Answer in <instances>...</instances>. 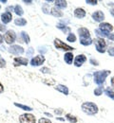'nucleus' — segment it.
<instances>
[{"instance_id": "f257e3e1", "label": "nucleus", "mask_w": 114, "mask_h": 123, "mask_svg": "<svg viewBox=\"0 0 114 123\" xmlns=\"http://www.w3.org/2000/svg\"><path fill=\"white\" fill-rule=\"evenodd\" d=\"M110 74V71L108 70H104V71H96L93 73V77H94V81L95 83L98 84L99 86L103 85V83L106 80V78Z\"/></svg>"}, {"instance_id": "f03ea898", "label": "nucleus", "mask_w": 114, "mask_h": 123, "mask_svg": "<svg viewBox=\"0 0 114 123\" xmlns=\"http://www.w3.org/2000/svg\"><path fill=\"white\" fill-rule=\"evenodd\" d=\"M82 110L87 115H95L98 112V107L95 103L92 102H85L82 104Z\"/></svg>"}, {"instance_id": "7ed1b4c3", "label": "nucleus", "mask_w": 114, "mask_h": 123, "mask_svg": "<svg viewBox=\"0 0 114 123\" xmlns=\"http://www.w3.org/2000/svg\"><path fill=\"white\" fill-rule=\"evenodd\" d=\"M95 46H96V50L100 53H105L107 50V43L103 38H98L96 40H94Z\"/></svg>"}, {"instance_id": "20e7f679", "label": "nucleus", "mask_w": 114, "mask_h": 123, "mask_svg": "<svg viewBox=\"0 0 114 123\" xmlns=\"http://www.w3.org/2000/svg\"><path fill=\"white\" fill-rule=\"evenodd\" d=\"M99 30L107 37L109 35V33L113 31V27H112V25H110L108 23H101L99 25Z\"/></svg>"}, {"instance_id": "39448f33", "label": "nucleus", "mask_w": 114, "mask_h": 123, "mask_svg": "<svg viewBox=\"0 0 114 123\" xmlns=\"http://www.w3.org/2000/svg\"><path fill=\"white\" fill-rule=\"evenodd\" d=\"M20 123H35V117L32 114H23L19 117Z\"/></svg>"}, {"instance_id": "423d86ee", "label": "nucleus", "mask_w": 114, "mask_h": 123, "mask_svg": "<svg viewBox=\"0 0 114 123\" xmlns=\"http://www.w3.org/2000/svg\"><path fill=\"white\" fill-rule=\"evenodd\" d=\"M54 46L57 49H62V50H66V51H69V50H73V47L66 45L65 43H63L61 40L59 39H55L54 40Z\"/></svg>"}, {"instance_id": "0eeeda50", "label": "nucleus", "mask_w": 114, "mask_h": 123, "mask_svg": "<svg viewBox=\"0 0 114 123\" xmlns=\"http://www.w3.org/2000/svg\"><path fill=\"white\" fill-rule=\"evenodd\" d=\"M15 38H16L15 33L13 31H8L4 35V39L7 44H13L15 41Z\"/></svg>"}, {"instance_id": "6e6552de", "label": "nucleus", "mask_w": 114, "mask_h": 123, "mask_svg": "<svg viewBox=\"0 0 114 123\" xmlns=\"http://www.w3.org/2000/svg\"><path fill=\"white\" fill-rule=\"evenodd\" d=\"M45 62V57L42 55H38V56H36V57H34L32 59V61H31V64L33 65V66H38V65H41L43 62Z\"/></svg>"}, {"instance_id": "1a4fd4ad", "label": "nucleus", "mask_w": 114, "mask_h": 123, "mask_svg": "<svg viewBox=\"0 0 114 123\" xmlns=\"http://www.w3.org/2000/svg\"><path fill=\"white\" fill-rule=\"evenodd\" d=\"M9 51L14 55H19V54H23L24 53V48L20 46H12L10 48H9Z\"/></svg>"}, {"instance_id": "9d476101", "label": "nucleus", "mask_w": 114, "mask_h": 123, "mask_svg": "<svg viewBox=\"0 0 114 123\" xmlns=\"http://www.w3.org/2000/svg\"><path fill=\"white\" fill-rule=\"evenodd\" d=\"M78 33H79L80 39H88V38H90L89 31L87 29H86V28H80L78 30Z\"/></svg>"}, {"instance_id": "9b49d317", "label": "nucleus", "mask_w": 114, "mask_h": 123, "mask_svg": "<svg viewBox=\"0 0 114 123\" xmlns=\"http://www.w3.org/2000/svg\"><path fill=\"white\" fill-rule=\"evenodd\" d=\"M86 61H87V57H86L85 55H83V54L78 55V56H76V58H75V60H74V65L77 66V67H79V66H81L82 64Z\"/></svg>"}, {"instance_id": "f8f14e48", "label": "nucleus", "mask_w": 114, "mask_h": 123, "mask_svg": "<svg viewBox=\"0 0 114 123\" xmlns=\"http://www.w3.org/2000/svg\"><path fill=\"white\" fill-rule=\"evenodd\" d=\"M14 62V66H18V65H27L28 64V59L23 58V57H16L13 59Z\"/></svg>"}, {"instance_id": "ddd939ff", "label": "nucleus", "mask_w": 114, "mask_h": 123, "mask_svg": "<svg viewBox=\"0 0 114 123\" xmlns=\"http://www.w3.org/2000/svg\"><path fill=\"white\" fill-rule=\"evenodd\" d=\"M92 18L96 22H102L105 19V14L101 11H97V12H95L92 13Z\"/></svg>"}, {"instance_id": "4468645a", "label": "nucleus", "mask_w": 114, "mask_h": 123, "mask_svg": "<svg viewBox=\"0 0 114 123\" xmlns=\"http://www.w3.org/2000/svg\"><path fill=\"white\" fill-rule=\"evenodd\" d=\"M12 18H13V15H12V13L10 12H5V13H3L1 15V20H2V22L4 24L10 23L12 21Z\"/></svg>"}, {"instance_id": "2eb2a0df", "label": "nucleus", "mask_w": 114, "mask_h": 123, "mask_svg": "<svg viewBox=\"0 0 114 123\" xmlns=\"http://www.w3.org/2000/svg\"><path fill=\"white\" fill-rule=\"evenodd\" d=\"M74 15L77 18H84L86 16V11L82 8H77L74 11Z\"/></svg>"}, {"instance_id": "dca6fc26", "label": "nucleus", "mask_w": 114, "mask_h": 123, "mask_svg": "<svg viewBox=\"0 0 114 123\" xmlns=\"http://www.w3.org/2000/svg\"><path fill=\"white\" fill-rule=\"evenodd\" d=\"M64 60L67 64H71L72 61H73V54L71 52H67L65 54V57H64Z\"/></svg>"}, {"instance_id": "f3484780", "label": "nucleus", "mask_w": 114, "mask_h": 123, "mask_svg": "<svg viewBox=\"0 0 114 123\" xmlns=\"http://www.w3.org/2000/svg\"><path fill=\"white\" fill-rule=\"evenodd\" d=\"M55 89L58 90L59 92L65 94V95H68V89H67V87L65 86V85H61V84H59V85H57V86L55 87Z\"/></svg>"}, {"instance_id": "a211bd4d", "label": "nucleus", "mask_w": 114, "mask_h": 123, "mask_svg": "<svg viewBox=\"0 0 114 123\" xmlns=\"http://www.w3.org/2000/svg\"><path fill=\"white\" fill-rule=\"evenodd\" d=\"M14 24L16 26H19V27H23L27 24V20L24 19V18H17L14 20Z\"/></svg>"}, {"instance_id": "6ab92c4d", "label": "nucleus", "mask_w": 114, "mask_h": 123, "mask_svg": "<svg viewBox=\"0 0 114 123\" xmlns=\"http://www.w3.org/2000/svg\"><path fill=\"white\" fill-rule=\"evenodd\" d=\"M50 13L53 16H55V17H62L63 16V12L61 11H59L58 9H56V8H52Z\"/></svg>"}, {"instance_id": "aec40b11", "label": "nucleus", "mask_w": 114, "mask_h": 123, "mask_svg": "<svg viewBox=\"0 0 114 123\" xmlns=\"http://www.w3.org/2000/svg\"><path fill=\"white\" fill-rule=\"evenodd\" d=\"M55 5L58 8H66L67 4V1H65V0H56Z\"/></svg>"}, {"instance_id": "412c9836", "label": "nucleus", "mask_w": 114, "mask_h": 123, "mask_svg": "<svg viewBox=\"0 0 114 123\" xmlns=\"http://www.w3.org/2000/svg\"><path fill=\"white\" fill-rule=\"evenodd\" d=\"M105 93H106V95H107V97H109L110 98L114 99V90H112L110 87L107 88V89H106V91H105Z\"/></svg>"}, {"instance_id": "4be33fe9", "label": "nucleus", "mask_w": 114, "mask_h": 123, "mask_svg": "<svg viewBox=\"0 0 114 123\" xmlns=\"http://www.w3.org/2000/svg\"><path fill=\"white\" fill-rule=\"evenodd\" d=\"M14 12H15V13H16L17 15H19V16L23 15V13H24L22 7L19 6V5H16V6L14 7Z\"/></svg>"}, {"instance_id": "5701e85b", "label": "nucleus", "mask_w": 114, "mask_h": 123, "mask_svg": "<svg viewBox=\"0 0 114 123\" xmlns=\"http://www.w3.org/2000/svg\"><path fill=\"white\" fill-rule=\"evenodd\" d=\"M66 117H67V120H68L70 123H76L77 122V118H76V117H74V116H72V115H70V114H67V115H66Z\"/></svg>"}, {"instance_id": "b1692460", "label": "nucleus", "mask_w": 114, "mask_h": 123, "mask_svg": "<svg viewBox=\"0 0 114 123\" xmlns=\"http://www.w3.org/2000/svg\"><path fill=\"white\" fill-rule=\"evenodd\" d=\"M80 43L83 46H89V45L92 44V40L90 38H88V39H80Z\"/></svg>"}, {"instance_id": "393cba45", "label": "nucleus", "mask_w": 114, "mask_h": 123, "mask_svg": "<svg viewBox=\"0 0 114 123\" xmlns=\"http://www.w3.org/2000/svg\"><path fill=\"white\" fill-rule=\"evenodd\" d=\"M21 36H22V38H23V40H24V42H25L26 44H29V43H30V36L27 34V32L22 31V32H21Z\"/></svg>"}, {"instance_id": "a878e982", "label": "nucleus", "mask_w": 114, "mask_h": 123, "mask_svg": "<svg viewBox=\"0 0 114 123\" xmlns=\"http://www.w3.org/2000/svg\"><path fill=\"white\" fill-rule=\"evenodd\" d=\"M14 105L16 106V107H19L21 108L22 110H25V111H32L33 109L31 107H29V106H27V105H23V104H19V103H17V102H15L14 103Z\"/></svg>"}, {"instance_id": "bb28decb", "label": "nucleus", "mask_w": 114, "mask_h": 123, "mask_svg": "<svg viewBox=\"0 0 114 123\" xmlns=\"http://www.w3.org/2000/svg\"><path fill=\"white\" fill-rule=\"evenodd\" d=\"M57 28H58V29H60V30H61V31H64V32H67H67H70V29H69V28H68V27H64V26H63V25H61V24H58V25H57Z\"/></svg>"}, {"instance_id": "cd10ccee", "label": "nucleus", "mask_w": 114, "mask_h": 123, "mask_svg": "<svg viewBox=\"0 0 114 123\" xmlns=\"http://www.w3.org/2000/svg\"><path fill=\"white\" fill-rule=\"evenodd\" d=\"M67 41L73 43V42H75V41H76V36H75L73 33H70V34L67 36Z\"/></svg>"}, {"instance_id": "c85d7f7f", "label": "nucleus", "mask_w": 114, "mask_h": 123, "mask_svg": "<svg viewBox=\"0 0 114 123\" xmlns=\"http://www.w3.org/2000/svg\"><path fill=\"white\" fill-rule=\"evenodd\" d=\"M103 94V89H102V87H98L96 88L95 90H94V95H96V96H100V95H102Z\"/></svg>"}, {"instance_id": "c756f323", "label": "nucleus", "mask_w": 114, "mask_h": 123, "mask_svg": "<svg viewBox=\"0 0 114 123\" xmlns=\"http://www.w3.org/2000/svg\"><path fill=\"white\" fill-rule=\"evenodd\" d=\"M38 123H51V121L49 120V119H47V118H40L39 119V121H38Z\"/></svg>"}, {"instance_id": "7c9ffc66", "label": "nucleus", "mask_w": 114, "mask_h": 123, "mask_svg": "<svg viewBox=\"0 0 114 123\" xmlns=\"http://www.w3.org/2000/svg\"><path fill=\"white\" fill-rule=\"evenodd\" d=\"M107 52H108V54H109L110 56H113L114 57V46L109 47V48H108V50H107Z\"/></svg>"}, {"instance_id": "2f4dec72", "label": "nucleus", "mask_w": 114, "mask_h": 123, "mask_svg": "<svg viewBox=\"0 0 114 123\" xmlns=\"http://www.w3.org/2000/svg\"><path fill=\"white\" fill-rule=\"evenodd\" d=\"M95 33L97 34L98 36H101V37H107V36H106V35H105V34H104V33H103L102 31H100V30H99V29H98V30H96V31H95Z\"/></svg>"}, {"instance_id": "473e14b6", "label": "nucleus", "mask_w": 114, "mask_h": 123, "mask_svg": "<svg viewBox=\"0 0 114 123\" xmlns=\"http://www.w3.org/2000/svg\"><path fill=\"white\" fill-rule=\"evenodd\" d=\"M5 66H6V62H5V60L2 59V58H0V68H3Z\"/></svg>"}, {"instance_id": "72a5a7b5", "label": "nucleus", "mask_w": 114, "mask_h": 123, "mask_svg": "<svg viewBox=\"0 0 114 123\" xmlns=\"http://www.w3.org/2000/svg\"><path fill=\"white\" fill-rule=\"evenodd\" d=\"M86 3H87V4H90V5H97V1L96 0H87L86 1Z\"/></svg>"}, {"instance_id": "f704fd0d", "label": "nucleus", "mask_w": 114, "mask_h": 123, "mask_svg": "<svg viewBox=\"0 0 114 123\" xmlns=\"http://www.w3.org/2000/svg\"><path fill=\"white\" fill-rule=\"evenodd\" d=\"M40 71H41L42 73H49V71H50V70H49V68H47V67H43Z\"/></svg>"}, {"instance_id": "c9c22d12", "label": "nucleus", "mask_w": 114, "mask_h": 123, "mask_svg": "<svg viewBox=\"0 0 114 123\" xmlns=\"http://www.w3.org/2000/svg\"><path fill=\"white\" fill-rule=\"evenodd\" d=\"M33 51H34V50H33V48H32V47H31V48L29 49V51L27 52V56H31V55H33Z\"/></svg>"}, {"instance_id": "e433bc0d", "label": "nucleus", "mask_w": 114, "mask_h": 123, "mask_svg": "<svg viewBox=\"0 0 114 123\" xmlns=\"http://www.w3.org/2000/svg\"><path fill=\"white\" fill-rule=\"evenodd\" d=\"M0 31H2V32L6 31V27H5V26H3L1 23H0Z\"/></svg>"}, {"instance_id": "4c0bfd02", "label": "nucleus", "mask_w": 114, "mask_h": 123, "mask_svg": "<svg viewBox=\"0 0 114 123\" xmlns=\"http://www.w3.org/2000/svg\"><path fill=\"white\" fill-rule=\"evenodd\" d=\"M107 38H108V39H110L111 41H113L114 40V33H110V34L107 36Z\"/></svg>"}, {"instance_id": "58836bf2", "label": "nucleus", "mask_w": 114, "mask_h": 123, "mask_svg": "<svg viewBox=\"0 0 114 123\" xmlns=\"http://www.w3.org/2000/svg\"><path fill=\"white\" fill-rule=\"evenodd\" d=\"M90 62L93 64V65H98L99 63H98V62L97 61H94L93 59H90Z\"/></svg>"}, {"instance_id": "ea45409f", "label": "nucleus", "mask_w": 114, "mask_h": 123, "mask_svg": "<svg viewBox=\"0 0 114 123\" xmlns=\"http://www.w3.org/2000/svg\"><path fill=\"white\" fill-rule=\"evenodd\" d=\"M55 113L58 114V115H61L63 113V110L62 109H57V110H55Z\"/></svg>"}, {"instance_id": "a19ab883", "label": "nucleus", "mask_w": 114, "mask_h": 123, "mask_svg": "<svg viewBox=\"0 0 114 123\" xmlns=\"http://www.w3.org/2000/svg\"><path fill=\"white\" fill-rule=\"evenodd\" d=\"M4 91V87H3V85L1 84V82H0V94Z\"/></svg>"}, {"instance_id": "79ce46f5", "label": "nucleus", "mask_w": 114, "mask_h": 123, "mask_svg": "<svg viewBox=\"0 0 114 123\" xmlns=\"http://www.w3.org/2000/svg\"><path fill=\"white\" fill-rule=\"evenodd\" d=\"M110 13H111V15H112V16H114V8L110 10Z\"/></svg>"}, {"instance_id": "37998d69", "label": "nucleus", "mask_w": 114, "mask_h": 123, "mask_svg": "<svg viewBox=\"0 0 114 123\" xmlns=\"http://www.w3.org/2000/svg\"><path fill=\"white\" fill-rule=\"evenodd\" d=\"M2 42H3V36L0 34V44H2Z\"/></svg>"}, {"instance_id": "c03bdc74", "label": "nucleus", "mask_w": 114, "mask_h": 123, "mask_svg": "<svg viewBox=\"0 0 114 123\" xmlns=\"http://www.w3.org/2000/svg\"><path fill=\"white\" fill-rule=\"evenodd\" d=\"M111 85H112V86L114 87V77L111 79Z\"/></svg>"}, {"instance_id": "a18cd8bd", "label": "nucleus", "mask_w": 114, "mask_h": 123, "mask_svg": "<svg viewBox=\"0 0 114 123\" xmlns=\"http://www.w3.org/2000/svg\"><path fill=\"white\" fill-rule=\"evenodd\" d=\"M24 2H25L26 4H31V3H32V1H26V0H24Z\"/></svg>"}]
</instances>
